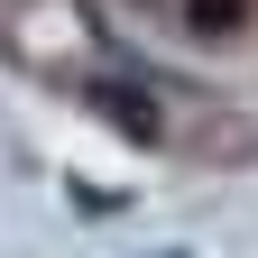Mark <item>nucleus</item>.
I'll list each match as a JSON object with an SVG mask.
<instances>
[{
	"label": "nucleus",
	"instance_id": "obj_1",
	"mask_svg": "<svg viewBox=\"0 0 258 258\" xmlns=\"http://www.w3.org/2000/svg\"><path fill=\"white\" fill-rule=\"evenodd\" d=\"M92 102H102V120H120L129 139H148V148H157V129H166V120H157V102H148L139 83H120V74H111V83H92Z\"/></svg>",
	"mask_w": 258,
	"mask_h": 258
},
{
	"label": "nucleus",
	"instance_id": "obj_2",
	"mask_svg": "<svg viewBox=\"0 0 258 258\" xmlns=\"http://www.w3.org/2000/svg\"><path fill=\"white\" fill-rule=\"evenodd\" d=\"M249 10H258V0H184V28H194V37H240Z\"/></svg>",
	"mask_w": 258,
	"mask_h": 258
}]
</instances>
